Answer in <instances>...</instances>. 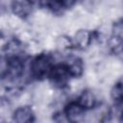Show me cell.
Wrapping results in <instances>:
<instances>
[{"instance_id":"7a4b0ae2","label":"cell","mask_w":123,"mask_h":123,"mask_svg":"<svg viewBox=\"0 0 123 123\" xmlns=\"http://www.w3.org/2000/svg\"><path fill=\"white\" fill-rule=\"evenodd\" d=\"M70 75L63 63L55 64L48 76V80L53 88L56 89H65L70 84Z\"/></svg>"},{"instance_id":"ba28073f","label":"cell","mask_w":123,"mask_h":123,"mask_svg":"<svg viewBox=\"0 0 123 123\" xmlns=\"http://www.w3.org/2000/svg\"><path fill=\"white\" fill-rule=\"evenodd\" d=\"M77 102L86 111V110H92L96 108L98 104V95L97 93L89 88H86L80 92L78 95Z\"/></svg>"},{"instance_id":"5b68a950","label":"cell","mask_w":123,"mask_h":123,"mask_svg":"<svg viewBox=\"0 0 123 123\" xmlns=\"http://www.w3.org/2000/svg\"><path fill=\"white\" fill-rule=\"evenodd\" d=\"M72 39L76 48L79 50H86L91 46L94 35L86 28H80L75 32Z\"/></svg>"},{"instance_id":"277c9868","label":"cell","mask_w":123,"mask_h":123,"mask_svg":"<svg viewBox=\"0 0 123 123\" xmlns=\"http://www.w3.org/2000/svg\"><path fill=\"white\" fill-rule=\"evenodd\" d=\"M70 77L74 78V79H80L84 74H85V63L84 61L78 57V56H74V55H69L65 58L64 62H62Z\"/></svg>"},{"instance_id":"30bf717a","label":"cell","mask_w":123,"mask_h":123,"mask_svg":"<svg viewBox=\"0 0 123 123\" xmlns=\"http://www.w3.org/2000/svg\"><path fill=\"white\" fill-rule=\"evenodd\" d=\"M110 96L114 104L123 103V81L114 83L110 90Z\"/></svg>"},{"instance_id":"52a82bcc","label":"cell","mask_w":123,"mask_h":123,"mask_svg":"<svg viewBox=\"0 0 123 123\" xmlns=\"http://www.w3.org/2000/svg\"><path fill=\"white\" fill-rule=\"evenodd\" d=\"M33 9H34V3L27 0L11 2L12 13L21 18L22 20L31 16V14L33 13Z\"/></svg>"},{"instance_id":"8fae6325","label":"cell","mask_w":123,"mask_h":123,"mask_svg":"<svg viewBox=\"0 0 123 123\" xmlns=\"http://www.w3.org/2000/svg\"><path fill=\"white\" fill-rule=\"evenodd\" d=\"M111 36L123 40V19H117L111 24Z\"/></svg>"},{"instance_id":"3957f363","label":"cell","mask_w":123,"mask_h":123,"mask_svg":"<svg viewBox=\"0 0 123 123\" xmlns=\"http://www.w3.org/2000/svg\"><path fill=\"white\" fill-rule=\"evenodd\" d=\"M63 114L68 123H83L86 118V110L77 101H71L64 106Z\"/></svg>"},{"instance_id":"8992f818","label":"cell","mask_w":123,"mask_h":123,"mask_svg":"<svg viewBox=\"0 0 123 123\" xmlns=\"http://www.w3.org/2000/svg\"><path fill=\"white\" fill-rule=\"evenodd\" d=\"M12 120L14 123H35L36 113L30 105H22L13 111Z\"/></svg>"},{"instance_id":"9c48e42d","label":"cell","mask_w":123,"mask_h":123,"mask_svg":"<svg viewBox=\"0 0 123 123\" xmlns=\"http://www.w3.org/2000/svg\"><path fill=\"white\" fill-rule=\"evenodd\" d=\"M55 46L57 48V51L62 54L67 53L75 47L74 43H73V39L65 34H62V35H59L56 37Z\"/></svg>"},{"instance_id":"6da1fadb","label":"cell","mask_w":123,"mask_h":123,"mask_svg":"<svg viewBox=\"0 0 123 123\" xmlns=\"http://www.w3.org/2000/svg\"><path fill=\"white\" fill-rule=\"evenodd\" d=\"M54 65L53 57L50 54L41 52L32 60L30 63V74L34 79L43 80L48 78Z\"/></svg>"}]
</instances>
